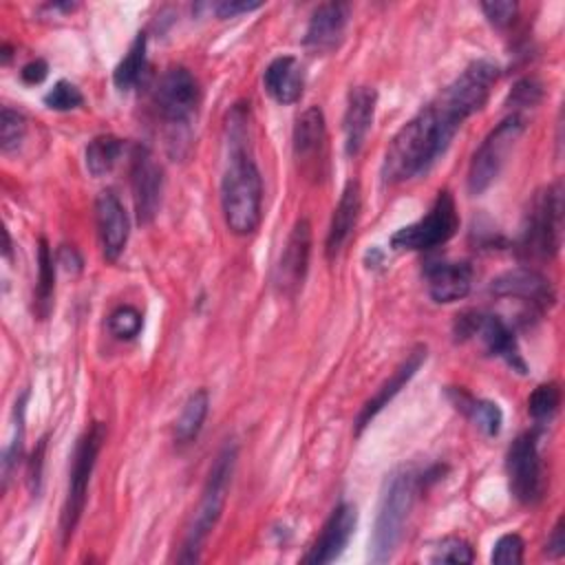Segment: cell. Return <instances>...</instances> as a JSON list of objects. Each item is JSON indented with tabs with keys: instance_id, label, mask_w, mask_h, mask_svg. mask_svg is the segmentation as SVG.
I'll list each match as a JSON object with an SVG mask.
<instances>
[{
	"instance_id": "33",
	"label": "cell",
	"mask_w": 565,
	"mask_h": 565,
	"mask_svg": "<svg viewBox=\"0 0 565 565\" xmlns=\"http://www.w3.org/2000/svg\"><path fill=\"white\" fill-rule=\"evenodd\" d=\"M82 104H84L82 90L68 79H57L53 84V88L44 95V106L51 110H60V113L79 108Z\"/></svg>"
},
{
	"instance_id": "40",
	"label": "cell",
	"mask_w": 565,
	"mask_h": 565,
	"mask_svg": "<svg viewBox=\"0 0 565 565\" xmlns=\"http://www.w3.org/2000/svg\"><path fill=\"white\" fill-rule=\"evenodd\" d=\"M46 75H49V64H46L42 57L31 60V62H29V64H24V66H22V71H20L22 82H24V84H29V86H35V84L44 82V79H46Z\"/></svg>"
},
{
	"instance_id": "17",
	"label": "cell",
	"mask_w": 565,
	"mask_h": 565,
	"mask_svg": "<svg viewBox=\"0 0 565 565\" xmlns=\"http://www.w3.org/2000/svg\"><path fill=\"white\" fill-rule=\"evenodd\" d=\"M349 18H351V7L347 2L333 0V2L320 4L309 18L302 44L311 53H320V55L335 51L344 38Z\"/></svg>"
},
{
	"instance_id": "10",
	"label": "cell",
	"mask_w": 565,
	"mask_h": 565,
	"mask_svg": "<svg viewBox=\"0 0 565 565\" xmlns=\"http://www.w3.org/2000/svg\"><path fill=\"white\" fill-rule=\"evenodd\" d=\"M457 203L448 190H439L430 210L422 218L399 227L391 236V247L397 252H428L448 243L457 234Z\"/></svg>"
},
{
	"instance_id": "9",
	"label": "cell",
	"mask_w": 565,
	"mask_h": 565,
	"mask_svg": "<svg viewBox=\"0 0 565 565\" xmlns=\"http://www.w3.org/2000/svg\"><path fill=\"white\" fill-rule=\"evenodd\" d=\"M523 132L525 119L519 113H512L486 135L468 166L466 183L470 194H481L497 181Z\"/></svg>"
},
{
	"instance_id": "32",
	"label": "cell",
	"mask_w": 565,
	"mask_h": 565,
	"mask_svg": "<svg viewBox=\"0 0 565 565\" xmlns=\"http://www.w3.org/2000/svg\"><path fill=\"white\" fill-rule=\"evenodd\" d=\"M143 327L141 313L132 305H119L108 313V331L117 340H132Z\"/></svg>"
},
{
	"instance_id": "22",
	"label": "cell",
	"mask_w": 565,
	"mask_h": 565,
	"mask_svg": "<svg viewBox=\"0 0 565 565\" xmlns=\"http://www.w3.org/2000/svg\"><path fill=\"white\" fill-rule=\"evenodd\" d=\"M265 93L280 106H291L300 99L305 88V68L294 55L274 57L263 71Z\"/></svg>"
},
{
	"instance_id": "23",
	"label": "cell",
	"mask_w": 565,
	"mask_h": 565,
	"mask_svg": "<svg viewBox=\"0 0 565 565\" xmlns=\"http://www.w3.org/2000/svg\"><path fill=\"white\" fill-rule=\"evenodd\" d=\"M360 207H362L360 183L355 179H351V181H347V185L340 194V201L333 207V216H331L327 241H324L327 258H335L340 254V249L344 247V243L349 241V236L353 234L358 216H360Z\"/></svg>"
},
{
	"instance_id": "42",
	"label": "cell",
	"mask_w": 565,
	"mask_h": 565,
	"mask_svg": "<svg viewBox=\"0 0 565 565\" xmlns=\"http://www.w3.org/2000/svg\"><path fill=\"white\" fill-rule=\"evenodd\" d=\"M57 263L66 269V271H79L84 260L79 256V252L73 245H62L57 252Z\"/></svg>"
},
{
	"instance_id": "14",
	"label": "cell",
	"mask_w": 565,
	"mask_h": 565,
	"mask_svg": "<svg viewBox=\"0 0 565 565\" xmlns=\"http://www.w3.org/2000/svg\"><path fill=\"white\" fill-rule=\"evenodd\" d=\"M311 258V223L298 218L287 236V243L280 252V258L274 269V285L278 294L294 298L307 278Z\"/></svg>"
},
{
	"instance_id": "38",
	"label": "cell",
	"mask_w": 565,
	"mask_h": 565,
	"mask_svg": "<svg viewBox=\"0 0 565 565\" xmlns=\"http://www.w3.org/2000/svg\"><path fill=\"white\" fill-rule=\"evenodd\" d=\"M260 7H263L260 2H245V0H221V2L210 4V9L214 11V15H218L221 20H225V18H236V15H241V13L256 11V9H260Z\"/></svg>"
},
{
	"instance_id": "4",
	"label": "cell",
	"mask_w": 565,
	"mask_h": 565,
	"mask_svg": "<svg viewBox=\"0 0 565 565\" xmlns=\"http://www.w3.org/2000/svg\"><path fill=\"white\" fill-rule=\"evenodd\" d=\"M563 243V181L539 188L523 214L519 254L530 260H552Z\"/></svg>"
},
{
	"instance_id": "25",
	"label": "cell",
	"mask_w": 565,
	"mask_h": 565,
	"mask_svg": "<svg viewBox=\"0 0 565 565\" xmlns=\"http://www.w3.org/2000/svg\"><path fill=\"white\" fill-rule=\"evenodd\" d=\"M148 68V38L143 31L135 35V40L128 46V53L119 60V64L113 71V84L117 90H132L146 75Z\"/></svg>"
},
{
	"instance_id": "30",
	"label": "cell",
	"mask_w": 565,
	"mask_h": 565,
	"mask_svg": "<svg viewBox=\"0 0 565 565\" xmlns=\"http://www.w3.org/2000/svg\"><path fill=\"white\" fill-rule=\"evenodd\" d=\"M561 406V388L556 382L539 384L527 397V413L536 424L550 422Z\"/></svg>"
},
{
	"instance_id": "13",
	"label": "cell",
	"mask_w": 565,
	"mask_h": 565,
	"mask_svg": "<svg viewBox=\"0 0 565 565\" xmlns=\"http://www.w3.org/2000/svg\"><path fill=\"white\" fill-rule=\"evenodd\" d=\"M490 294L497 298H512L527 305L532 311L543 313L556 302V291L541 271L532 267H512L494 276L488 285Z\"/></svg>"
},
{
	"instance_id": "19",
	"label": "cell",
	"mask_w": 565,
	"mask_h": 565,
	"mask_svg": "<svg viewBox=\"0 0 565 565\" xmlns=\"http://www.w3.org/2000/svg\"><path fill=\"white\" fill-rule=\"evenodd\" d=\"M426 362V347L424 344H417L404 360L402 364L393 371V375L375 391L373 397H369L364 402V406L360 408L358 417H355V426H353V433L355 437L362 435V430L377 417V413L388 406V402L413 380V375L419 371V366Z\"/></svg>"
},
{
	"instance_id": "24",
	"label": "cell",
	"mask_w": 565,
	"mask_h": 565,
	"mask_svg": "<svg viewBox=\"0 0 565 565\" xmlns=\"http://www.w3.org/2000/svg\"><path fill=\"white\" fill-rule=\"evenodd\" d=\"M446 397L452 402V406L463 413L486 437H497L503 426V413L497 402L475 397L461 386H448Z\"/></svg>"
},
{
	"instance_id": "37",
	"label": "cell",
	"mask_w": 565,
	"mask_h": 565,
	"mask_svg": "<svg viewBox=\"0 0 565 565\" xmlns=\"http://www.w3.org/2000/svg\"><path fill=\"white\" fill-rule=\"evenodd\" d=\"M481 11L486 15V20L494 26V29H508L519 11L516 2L510 0H494V2H481Z\"/></svg>"
},
{
	"instance_id": "16",
	"label": "cell",
	"mask_w": 565,
	"mask_h": 565,
	"mask_svg": "<svg viewBox=\"0 0 565 565\" xmlns=\"http://www.w3.org/2000/svg\"><path fill=\"white\" fill-rule=\"evenodd\" d=\"M95 223H97V236H99L104 258L117 260L126 249L130 221H128V212L124 210V203L113 190L99 192L95 201Z\"/></svg>"
},
{
	"instance_id": "3",
	"label": "cell",
	"mask_w": 565,
	"mask_h": 565,
	"mask_svg": "<svg viewBox=\"0 0 565 565\" xmlns=\"http://www.w3.org/2000/svg\"><path fill=\"white\" fill-rule=\"evenodd\" d=\"M419 488V477L411 468H397L384 479L371 536L373 563H386L393 558Z\"/></svg>"
},
{
	"instance_id": "41",
	"label": "cell",
	"mask_w": 565,
	"mask_h": 565,
	"mask_svg": "<svg viewBox=\"0 0 565 565\" xmlns=\"http://www.w3.org/2000/svg\"><path fill=\"white\" fill-rule=\"evenodd\" d=\"M545 554L552 558H561L565 554V530H563V516H558L547 543H545Z\"/></svg>"
},
{
	"instance_id": "6",
	"label": "cell",
	"mask_w": 565,
	"mask_h": 565,
	"mask_svg": "<svg viewBox=\"0 0 565 565\" xmlns=\"http://www.w3.org/2000/svg\"><path fill=\"white\" fill-rule=\"evenodd\" d=\"M106 441V424L104 422H90V426L79 435L73 459H71V472H68V486L66 497L60 514V539L62 545H68L82 514L86 508L88 497V483L99 457V450Z\"/></svg>"
},
{
	"instance_id": "1",
	"label": "cell",
	"mask_w": 565,
	"mask_h": 565,
	"mask_svg": "<svg viewBox=\"0 0 565 565\" xmlns=\"http://www.w3.org/2000/svg\"><path fill=\"white\" fill-rule=\"evenodd\" d=\"M466 119L461 106L441 88L388 141L382 159V181L395 185L426 174Z\"/></svg>"
},
{
	"instance_id": "2",
	"label": "cell",
	"mask_w": 565,
	"mask_h": 565,
	"mask_svg": "<svg viewBox=\"0 0 565 565\" xmlns=\"http://www.w3.org/2000/svg\"><path fill=\"white\" fill-rule=\"evenodd\" d=\"M247 108L236 104L227 115V166L221 179V210L230 232L247 236L263 218V177L249 150Z\"/></svg>"
},
{
	"instance_id": "26",
	"label": "cell",
	"mask_w": 565,
	"mask_h": 565,
	"mask_svg": "<svg viewBox=\"0 0 565 565\" xmlns=\"http://www.w3.org/2000/svg\"><path fill=\"white\" fill-rule=\"evenodd\" d=\"M55 294V258L49 247V241L42 236L38 241V282H35V313L40 320H46L53 309Z\"/></svg>"
},
{
	"instance_id": "20",
	"label": "cell",
	"mask_w": 565,
	"mask_h": 565,
	"mask_svg": "<svg viewBox=\"0 0 565 565\" xmlns=\"http://www.w3.org/2000/svg\"><path fill=\"white\" fill-rule=\"evenodd\" d=\"M375 106H377V90L373 86H355L349 90L347 108L342 117L344 152L349 157H355L362 150L366 135L373 126Z\"/></svg>"
},
{
	"instance_id": "34",
	"label": "cell",
	"mask_w": 565,
	"mask_h": 565,
	"mask_svg": "<svg viewBox=\"0 0 565 565\" xmlns=\"http://www.w3.org/2000/svg\"><path fill=\"white\" fill-rule=\"evenodd\" d=\"M475 552L472 545L461 536H446L435 547L430 563H472Z\"/></svg>"
},
{
	"instance_id": "18",
	"label": "cell",
	"mask_w": 565,
	"mask_h": 565,
	"mask_svg": "<svg viewBox=\"0 0 565 565\" xmlns=\"http://www.w3.org/2000/svg\"><path fill=\"white\" fill-rule=\"evenodd\" d=\"M472 265L466 260H430L424 269L428 296L439 302H457L472 289Z\"/></svg>"
},
{
	"instance_id": "21",
	"label": "cell",
	"mask_w": 565,
	"mask_h": 565,
	"mask_svg": "<svg viewBox=\"0 0 565 565\" xmlns=\"http://www.w3.org/2000/svg\"><path fill=\"white\" fill-rule=\"evenodd\" d=\"M294 157L305 170H316L324 159L327 148V124L320 106H309L302 110L294 124Z\"/></svg>"
},
{
	"instance_id": "7",
	"label": "cell",
	"mask_w": 565,
	"mask_h": 565,
	"mask_svg": "<svg viewBox=\"0 0 565 565\" xmlns=\"http://www.w3.org/2000/svg\"><path fill=\"white\" fill-rule=\"evenodd\" d=\"M199 104L201 88L196 77L185 66H170L154 88V108L166 128L172 132L170 139L174 143L188 137Z\"/></svg>"
},
{
	"instance_id": "39",
	"label": "cell",
	"mask_w": 565,
	"mask_h": 565,
	"mask_svg": "<svg viewBox=\"0 0 565 565\" xmlns=\"http://www.w3.org/2000/svg\"><path fill=\"white\" fill-rule=\"evenodd\" d=\"M44 450H46V437H42L33 450V457L29 461V488L33 494L40 492L42 486V463H44Z\"/></svg>"
},
{
	"instance_id": "31",
	"label": "cell",
	"mask_w": 565,
	"mask_h": 565,
	"mask_svg": "<svg viewBox=\"0 0 565 565\" xmlns=\"http://www.w3.org/2000/svg\"><path fill=\"white\" fill-rule=\"evenodd\" d=\"M24 135H26V119L22 113L9 108V106H2V113H0V148L4 154L18 150L24 141Z\"/></svg>"
},
{
	"instance_id": "35",
	"label": "cell",
	"mask_w": 565,
	"mask_h": 565,
	"mask_svg": "<svg viewBox=\"0 0 565 565\" xmlns=\"http://www.w3.org/2000/svg\"><path fill=\"white\" fill-rule=\"evenodd\" d=\"M523 550H525V543L519 534H514V532L503 534L492 545L490 563H494V565H519V563H523Z\"/></svg>"
},
{
	"instance_id": "27",
	"label": "cell",
	"mask_w": 565,
	"mask_h": 565,
	"mask_svg": "<svg viewBox=\"0 0 565 565\" xmlns=\"http://www.w3.org/2000/svg\"><path fill=\"white\" fill-rule=\"evenodd\" d=\"M124 152H126L124 139H119L115 135H97L88 141V146L84 150L86 170L93 177H104L119 163Z\"/></svg>"
},
{
	"instance_id": "36",
	"label": "cell",
	"mask_w": 565,
	"mask_h": 565,
	"mask_svg": "<svg viewBox=\"0 0 565 565\" xmlns=\"http://www.w3.org/2000/svg\"><path fill=\"white\" fill-rule=\"evenodd\" d=\"M541 99H543V84L536 77H521L508 95V106L534 108Z\"/></svg>"
},
{
	"instance_id": "8",
	"label": "cell",
	"mask_w": 565,
	"mask_h": 565,
	"mask_svg": "<svg viewBox=\"0 0 565 565\" xmlns=\"http://www.w3.org/2000/svg\"><path fill=\"white\" fill-rule=\"evenodd\" d=\"M452 335L457 342L477 338L483 344L486 353L503 360L519 375L527 373V364L521 355L516 335L501 316L477 311V309H466V311L457 313V318L452 322Z\"/></svg>"
},
{
	"instance_id": "5",
	"label": "cell",
	"mask_w": 565,
	"mask_h": 565,
	"mask_svg": "<svg viewBox=\"0 0 565 565\" xmlns=\"http://www.w3.org/2000/svg\"><path fill=\"white\" fill-rule=\"evenodd\" d=\"M236 457H238V446L234 441H227L214 457L207 479H205V486H203V492H201V499H199V505L194 510V516L188 525V532H185V539L181 545V554H179L181 563H194L201 558L203 543L210 536V532L214 530V525L218 523L221 512L225 508Z\"/></svg>"
},
{
	"instance_id": "12",
	"label": "cell",
	"mask_w": 565,
	"mask_h": 565,
	"mask_svg": "<svg viewBox=\"0 0 565 565\" xmlns=\"http://www.w3.org/2000/svg\"><path fill=\"white\" fill-rule=\"evenodd\" d=\"M130 190L137 223L150 225L161 207L163 170L157 163L152 150L143 143H135L130 148Z\"/></svg>"
},
{
	"instance_id": "11",
	"label": "cell",
	"mask_w": 565,
	"mask_h": 565,
	"mask_svg": "<svg viewBox=\"0 0 565 565\" xmlns=\"http://www.w3.org/2000/svg\"><path fill=\"white\" fill-rule=\"evenodd\" d=\"M505 472L510 494L521 505H536L545 494V472L539 455V430L521 433L508 448Z\"/></svg>"
},
{
	"instance_id": "29",
	"label": "cell",
	"mask_w": 565,
	"mask_h": 565,
	"mask_svg": "<svg viewBox=\"0 0 565 565\" xmlns=\"http://www.w3.org/2000/svg\"><path fill=\"white\" fill-rule=\"evenodd\" d=\"M26 399H29V391H24L18 399H15V408H13V437L7 444L4 452H2V490H7L9 479L13 468L18 466L20 457H22V446H24V413H26Z\"/></svg>"
},
{
	"instance_id": "15",
	"label": "cell",
	"mask_w": 565,
	"mask_h": 565,
	"mask_svg": "<svg viewBox=\"0 0 565 565\" xmlns=\"http://www.w3.org/2000/svg\"><path fill=\"white\" fill-rule=\"evenodd\" d=\"M358 525V510L353 503H338L329 519L324 521L320 534L316 536L309 552L302 556V563L309 565H327L340 558L344 547L349 545Z\"/></svg>"
},
{
	"instance_id": "28",
	"label": "cell",
	"mask_w": 565,
	"mask_h": 565,
	"mask_svg": "<svg viewBox=\"0 0 565 565\" xmlns=\"http://www.w3.org/2000/svg\"><path fill=\"white\" fill-rule=\"evenodd\" d=\"M210 408V395L205 388H196L183 404L174 422V439L179 444H190L199 437Z\"/></svg>"
}]
</instances>
